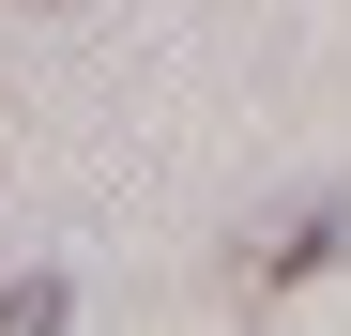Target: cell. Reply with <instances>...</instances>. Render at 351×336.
<instances>
[{"mask_svg":"<svg viewBox=\"0 0 351 336\" xmlns=\"http://www.w3.org/2000/svg\"><path fill=\"white\" fill-rule=\"evenodd\" d=\"M321 260H351V199H306L290 230H260L229 260V291H290V275H321Z\"/></svg>","mask_w":351,"mask_h":336,"instance_id":"cell-1","label":"cell"},{"mask_svg":"<svg viewBox=\"0 0 351 336\" xmlns=\"http://www.w3.org/2000/svg\"><path fill=\"white\" fill-rule=\"evenodd\" d=\"M62 321H77V291H62L46 260H31V275H0V336H62Z\"/></svg>","mask_w":351,"mask_h":336,"instance_id":"cell-2","label":"cell"}]
</instances>
